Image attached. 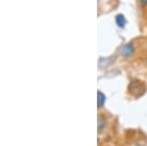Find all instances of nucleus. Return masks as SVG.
Returning <instances> with one entry per match:
<instances>
[{"instance_id":"nucleus-1","label":"nucleus","mask_w":147,"mask_h":146,"mask_svg":"<svg viewBox=\"0 0 147 146\" xmlns=\"http://www.w3.org/2000/svg\"><path fill=\"white\" fill-rule=\"evenodd\" d=\"M134 46H132V44L129 43V44H125V45L123 47L121 53H122V55L124 56V57H129V56L134 53Z\"/></svg>"},{"instance_id":"nucleus-2","label":"nucleus","mask_w":147,"mask_h":146,"mask_svg":"<svg viewBox=\"0 0 147 146\" xmlns=\"http://www.w3.org/2000/svg\"><path fill=\"white\" fill-rule=\"evenodd\" d=\"M97 96H98V99H97V103H98V106L99 107H101V106L104 105V103H105V95H104L103 93L101 92V91H98V93H97Z\"/></svg>"},{"instance_id":"nucleus-3","label":"nucleus","mask_w":147,"mask_h":146,"mask_svg":"<svg viewBox=\"0 0 147 146\" xmlns=\"http://www.w3.org/2000/svg\"><path fill=\"white\" fill-rule=\"evenodd\" d=\"M117 24H118V26L121 27V28L125 27V19L124 18V16H123V15H118L117 16Z\"/></svg>"},{"instance_id":"nucleus-4","label":"nucleus","mask_w":147,"mask_h":146,"mask_svg":"<svg viewBox=\"0 0 147 146\" xmlns=\"http://www.w3.org/2000/svg\"><path fill=\"white\" fill-rule=\"evenodd\" d=\"M141 4H143V5H146L147 4V0H140Z\"/></svg>"}]
</instances>
